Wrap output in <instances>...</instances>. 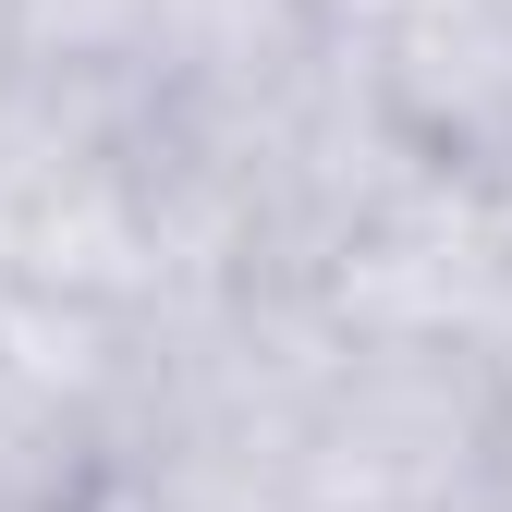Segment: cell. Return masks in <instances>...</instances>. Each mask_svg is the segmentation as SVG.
<instances>
[{"label":"cell","mask_w":512,"mask_h":512,"mask_svg":"<svg viewBox=\"0 0 512 512\" xmlns=\"http://www.w3.org/2000/svg\"><path fill=\"white\" fill-rule=\"evenodd\" d=\"M476 171H488V196H500V220H512V147H500V159H476Z\"/></svg>","instance_id":"obj_7"},{"label":"cell","mask_w":512,"mask_h":512,"mask_svg":"<svg viewBox=\"0 0 512 512\" xmlns=\"http://www.w3.org/2000/svg\"><path fill=\"white\" fill-rule=\"evenodd\" d=\"M305 305L330 330H391V342H488L512 354V220L476 159H415L330 256Z\"/></svg>","instance_id":"obj_2"},{"label":"cell","mask_w":512,"mask_h":512,"mask_svg":"<svg viewBox=\"0 0 512 512\" xmlns=\"http://www.w3.org/2000/svg\"><path fill=\"white\" fill-rule=\"evenodd\" d=\"M488 512H512V415H500V488H488Z\"/></svg>","instance_id":"obj_8"},{"label":"cell","mask_w":512,"mask_h":512,"mask_svg":"<svg viewBox=\"0 0 512 512\" xmlns=\"http://www.w3.org/2000/svg\"><path fill=\"white\" fill-rule=\"evenodd\" d=\"M354 49L427 159H500L512 147V0H403Z\"/></svg>","instance_id":"obj_3"},{"label":"cell","mask_w":512,"mask_h":512,"mask_svg":"<svg viewBox=\"0 0 512 512\" xmlns=\"http://www.w3.org/2000/svg\"><path fill=\"white\" fill-rule=\"evenodd\" d=\"M135 49H147V0H25V61L37 74H122L135 86Z\"/></svg>","instance_id":"obj_4"},{"label":"cell","mask_w":512,"mask_h":512,"mask_svg":"<svg viewBox=\"0 0 512 512\" xmlns=\"http://www.w3.org/2000/svg\"><path fill=\"white\" fill-rule=\"evenodd\" d=\"M500 415H512V354L330 330L293 378L281 476L305 512H488Z\"/></svg>","instance_id":"obj_1"},{"label":"cell","mask_w":512,"mask_h":512,"mask_svg":"<svg viewBox=\"0 0 512 512\" xmlns=\"http://www.w3.org/2000/svg\"><path fill=\"white\" fill-rule=\"evenodd\" d=\"M317 13H330V37H378V25L403 13V0H317Z\"/></svg>","instance_id":"obj_5"},{"label":"cell","mask_w":512,"mask_h":512,"mask_svg":"<svg viewBox=\"0 0 512 512\" xmlns=\"http://www.w3.org/2000/svg\"><path fill=\"white\" fill-rule=\"evenodd\" d=\"M13 61H25V0H0V86H13Z\"/></svg>","instance_id":"obj_6"}]
</instances>
